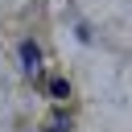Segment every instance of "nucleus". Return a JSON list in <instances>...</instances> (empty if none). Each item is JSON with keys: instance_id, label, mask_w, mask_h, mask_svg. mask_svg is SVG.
<instances>
[{"instance_id": "f257e3e1", "label": "nucleus", "mask_w": 132, "mask_h": 132, "mask_svg": "<svg viewBox=\"0 0 132 132\" xmlns=\"http://www.w3.org/2000/svg\"><path fill=\"white\" fill-rule=\"evenodd\" d=\"M21 62H25V74H37L41 70V50L33 41H21Z\"/></svg>"}, {"instance_id": "f03ea898", "label": "nucleus", "mask_w": 132, "mask_h": 132, "mask_svg": "<svg viewBox=\"0 0 132 132\" xmlns=\"http://www.w3.org/2000/svg\"><path fill=\"white\" fill-rule=\"evenodd\" d=\"M50 95H54V99H66V95H70L66 78H50Z\"/></svg>"}, {"instance_id": "7ed1b4c3", "label": "nucleus", "mask_w": 132, "mask_h": 132, "mask_svg": "<svg viewBox=\"0 0 132 132\" xmlns=\"http://www.w3.org/2000/svg\"><path fill=\"white\" fill-rule=\"evenodd\" d=\"M50 132H70V120H66V116H62V111H58V116H54V120H50Z\"/></svg>"}]
</instances>
